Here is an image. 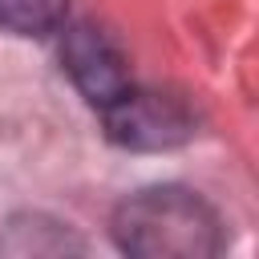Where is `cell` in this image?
<instances>
[{
    "label": "cell",
    "mask_w": 259,
    "mask_h": 259,
    "mask_svg": "<svg viewBox=\"0 0 259 259\" xmlns=\"http://www.w3.org/2000/svg\"><path fill=\"white\" fill-rule=\"evenodd\" d=\"M69 0H0V24L20 36H45L61 28Z\"/></svg>",
    "instance_id": "obj_4"
},
{
    "label": "cell",
    "mask_w": 259,
    "mask_h": 259,
    "mask_svg": "<svg viewBox=\"0 0 259 259\" xmlns=\"http://www.w3.org/2000/svg\"><path fill=\"white\" fill-rule=\"evenodd\" d=\"M113 239L138 259H210L223 247V223L198 194L150 186L113 210Z\"/></svg>",
    "instance_id": "obj_1"
},
{
    "label": "cell",
    "mask_w": 259,
    "mask_h": 259,
    "mask_svg": "<svg viewBox=\"0 0 259 259\" xmlns=\"http://www.w3.org/2000/svg\"><path fill=\"white\" fill-rule=\"evenodd\" d=\"M61 61H65V73L73 77V85L97 109H105L109 101H117L134 85L130 61H125L121 45L105 28H97L89 20L65 24V32H61Z\"/></svg>",
    "instance_id": "obj_3"
},
{
    "label": "cell",
    "mask_w": 259,
    "mask_h": 259,
    "mask_svg": "<svg viewBox=\"0 0 259 259\" xmlns=\"http://www.w3.org/2000/svg\"><path fill=\"white\" fill-rule=\"evenodd\" d=\"M101 117H105V134L130 150H170L194 134V117L178 97L138 85H130L117 101H109Z\"/></svg>",
    "instance_id": "obj_2"
}]
</instances>
